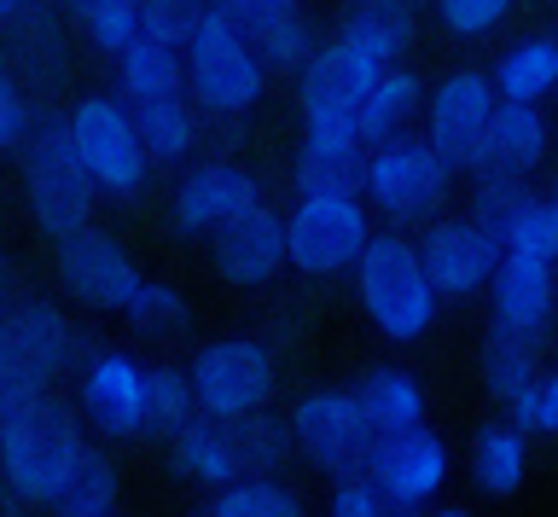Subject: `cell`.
<instances>
[{"label": "cell", "mask_w": 558, "mask_h": 517, "mask_svg": "<svg viewBox=\"0 0 558 517\" xmlns=\"http://www.w3.org/2000/svg\"><path fill=\"white\" fill-rule=\"evenodd\" d=\"M355 291H361L366 320L396 343H418L436 325V308H442V291L430 285L418 245L401 233L366 238V250L355 256Z\"/></svg>", "instance_id": "obj_1"}, {"label": "cell", "mask_w": 558, "mask_h": 517, "mask_svg": "<svg viewBox=\"0 0 558 517\" xmlns=\"http://www.w3.org/2000/svg\"><path fill=\"white\" fill-rule=\"evenodd\" d=\"M186 88L216 116H244L262 99V88H268V64H262L251 29L221 0H209L186 41Z\"/></svg>", "instance_id": "obj_2"}, {"label": "cell", "mask_w": 558, "mask_h": 517, "mask_svg": "<svg viewBox=\"0 0 558 517\" xmlns=\"http://www.w3.org/2000/svg\"><path fill=\"white\" fill-rule=\"evenodd\" d=\"M24 193H29L35 227H41L52 245L94 221L99 181H94V169L82 163L76 140H70V123H59V116L29 123V134H24Z\"/></svg>", "instance_id": "obj_3"}, {"label": "cell", "mask_w": 558, "mask_h": 517, "mask_svg": "<svg viewBox=\"0 0 558 517\" xmlns=\"http://www.w3.org/2000/svg\"><path fill=\"white\" fill-rule=\"evenodd\" d=\"M453 186V163L430 146V134H390V140L366 146V186L361 198H373V210L396 227L430 221L442 210Z\"/></svg>", "instance_id": "obj_4"}, {"label": "cell", "mask_w": 558, "mask_h": 517, "mask_svg": "<svg viewBox=\"0 0 558 517\" xmlns=\"http://www.w3.org/2000/svg\"><path fill=\"white\" fill-rule=\"evenodd\" d=\"M366 238H373V216L361 193H303L286 216V262L308 280H331L355 268Z\"/></svg>", "instance_id": "obj_5"}, {"label": "cell", "mask_w": 558, "mask_h": 517, "mask_svg": "<svg viewBox=\"0 0 558 517\" xmlns=\"http://www.w3.org/2000/svg\"><path fill=\"white\" fill-rule=\"evenodd\" d=\"M70 123V140H76L82 163L94 169L99 193H111L122 204H134L146 193V175H151V158L140 146V128H134V106L129 99H111V94H87L76 99V111L64 116Z\"/></svg>", "instance_id": "obj_6"}, {"label": "cell", "mask_w": 558, "mask_h": 517, "mask_svg": "<svg viewBox=\"0 0 558 517\" xmlns=\"http://www.w3.org/2000/svg\"><path fill=\"white\" fill-rule=\"evenodd\" d=\"M82 454H87L82 424L59 402H41L24 424H12L0 436V477L17 500H52Z\"/></svg>", "instance_id": "obj_7"}, {"label": "cell", "mask_w": 558, "mask_h": 517, "mask_svg": "<svg viewBox=\"0 0 558 517\" xmlns=\"http://www.w3.org/2000/svg\"><path fill=\"white\" fill-rule=\"evenodd\" d=\"M384 64L373 53H361L355 41L331 36L326 47H314L308 64L296 71V106H303L308 134H361V99L373 88V76Z\"/></svg>", "instance_id": "obj_8"}, {"label": "cell", "mask_w": 558, "mask_h": 517, "mask_svg": "<svg viewBox=\"0 0 558 517\" xmlns=\"http://www.w3.org/2000/svg\"><path fill=\"white\" fill-rule=\"evenodd\" d=\"M274 349L256 337H216L192 360V395L209 419H244L274 395Z\"/></svg>", "instance_id": "obj_9"}, {"label": "cell", "mask_w": 558, "mask_h": 517, "mask_svg": "<svg viewBox=\"0 0 558 517\" xmlns=\"http://www.w3.org/2000/svg\"><path fill=\"white\" fill-rule=\"evenodd\" d=\"M495 106H500V88H495V76H483V71H453V76H442L436 94H425V134L453 163V175L488 163Z\"/></svg>", "instance_id": "obj_10"}, {"label": "cell", "mask_w": 558, "mask_h": 517, "mask_svg": "<svg viewBox=\"0 0 558 517\" xmlns=\"http://www.w3.org/2000/svg\"><path fill=\"white\" fill-rule=\"evenodd\" d=\"M291 436L320 471L349 477V471H366L378 430L366 424L355 390H308L303 402L291 407Z\"/></svg>", "instance_id": "obj_11"}, {"label": "cell", "mask_w": 558, "mask_h": 517, "mask_svg": "<svg viewBox=\"0 0 558 517\" xmlns=\"http://www.w3.org/2000/svg\"><path fill=\"white\" fill-rule=\"evenodd\" d=\"M418 262H425L430 285L442 291V303H471L477 291H488L500 268V238L483 227L477 216H442L430 221L418 238Z\"/></svg>", "instance_id": "obj_12"}, {"label": "cell", "mask_w": 558, "mask_h": 517, "mask_svg": "<svg viewBox=\"0 0 558 517\" xmlns=\"http://www.w3.org/2000/svg\"><path fill=\"white\" fill-rule=\"evenodd\" d=\"M366 471H373V482L384 489V500H390V512H425L448 482V447L425 419H418L408 430L378 436Z\"/></svg>", "instance_id": "obj_13"}, {"label": "cell", "mask_w": 558, "mask_h": 517, "mask_svg": "<svg viewBox=\"0 0 558 517\" xmlns=\"http://www.w3.org/2000/svg\"><path fill=\"white\" fill-rule=\"evenodd\" d=\"M59 280L76 303L105 308V315H122L129 297H134V285L146 280V273L129 262V250H122L111 233H99L94 221H87V227H76L70 238H59Z\"/></svg>", "instance_id": "obj_14"}, {"label": "cell", "mask_w": 558, "mask_h": 517, "mask_svg": "<svg viewBox=\"0 0 558 517\" xmlns=\"http://www.w3.org/2000/svg\"><path fill=\"white\" fill-rule=\"evenodd\" d=\"M76 395H82V419L94 424L99 436L129 442L146 430V367H134L129 355L111 349V355L82 360Z\"/></svg>", "instance_id": "obj_15"}, {"label": "cell", "mask_w": 558, "mask_h": 517, "mask_svg": "<svg viewBox=\"0 0 558 517\" xmlns=\"http://www.w3.org/2000/svg\"><path fill=\"white\" fill-rule=\"evenodd\" d=\"M209 262L227 285H268L286 262V221L268 204H251L244 216H233L227 227L209 233Z\"/></svg>", "instance_id": "obj_16"}, {"label": "cell", "mask_w": 558, "mask_h": 517, "mask_svg": "<svg viewBox=\"0 0 558 517\" xmlns=\"http://www.w3.org/2000/svg\"><path fill=\"white\" fill-rule=\"evenodd\" d=\"M251 204H262V186L251 169L239 163H198L186 169L181 186H174V227L192 233V238H209L216 227H227L233 216H244Z\"/></svg>", "instance_id": "obj_17"}, {"label": "cell", "mask_w": 558, "mask_h": 517, "mask_svg": "<svg viewBox=\"0 0 558 517\" xmlns=\"http://www.w3.org/2000/svg\"><path fill=\"white\" fill-rule=\"evenodd\" d=\"M488 308H495V325H506V332L541 337L558 315V262L500 250V268L488 280Z\"/></svg>", "instance_id": "obj_18"}, {"label": "cell", "mask_w": 558, "mask_h": 517, "mask_svg": "<svg viewBox=\"0 0 558 517\" xmlns=\"http://www.w3.org/2000/svg\"><path fill=\"white\" fill-rule=\"evenodd\" d=\"M0 355L17 360V367H29V372H41L52 384V378L82 355V337H76V325H70V315H59L52 303H17L12 315L0 320Z\"/></svg>", "instance_id": "obj_19"}, {"label": "cell", "mask_w": 558, "mask_h": 517, "mask_svg": "<svg viewBox=\"0 0 558 517\" xmlns=\"http://www.w3.org/2000/svg\"><path fill=\"white\" fill-rule=\"evenodd\" d=\"M174 471L186 482H204V489H227L233 477H244V459L233 447V424L209 419V413H192V419L169 436Z\"/></svg>", "instance_id": "obj_20"}, {"label": "cell", "mask_w": 558, "mask_h": 517, "mask_svg": "<svg viewBox=\"0 0 558 517\" xmlns=\"http://www.w3.org/2000/svg\"><path fill=\"white\" fill-rule=\"evenodd\" d=\"M553 151V123L541 99H500L495 106V134H488V163L512 169V175H535Z\"/></svg>", "instance_id": "obj_21"}, {"label": "cell", "mask_w": 558, "mask_h": 517, "mask_svg": "<svg viewBox=\"0 0 558 517\" xmlns=\"http://www.w3.org/2000/svg\"><path fill=\"white\" fill-rule=\"evenodd\" d=\"M366 140L361 134H303L296 151V193H361Z\"/></svg>", "instance_id": "obj_22"}, {"label": "cell", "mask_w": 558, "mask_h": 517, "mask_svg": "<svg viewBox=\"0 0 558 517\" xmlns=\"http://www.w3.org/2000/svg\"><path fill=\"white\" fill-rule=\"evenodd\" d=\"M483 384H488V395H495L506 413H518L535 395V384H541V337L495 325L488 343H483Z\"/></svg>", "instance_id": "obj_23"}, {"label": "cell", "mask_w": 558, "mask_h": 517, "mask_svg": "<svg viewBox=\"0 0 558 517\" xmlns=\"http://www.w3.org/2000/svg\"><path fill=\"white\" fill-rule=\"evenodd\" d=\"M418 24V0H349L343 12V41H355L361 53H373L378 64H396L413 41Z\"/></svg>", "instance_id": "obj_24"}, {"label": "cell", "mask_w": 558, "mask_h": 517, "mask_svg": "<svg viewBox=\"0 0 558 517\" xmlns=\"http://www.w3.org/2000/svg\"><path fill=\"white\" fill-rule=\"evenodd\" d=\"M117 88L129 106H140V99H163V94H186V59L181 47L157 41V36H140L117 53Z\"/></svg>", "instance_id": "obj_25"}, {"label": "cell", "mask_w": 558, "mask_h": 517, "mask_svg": "<svg viewBox=\"0 0 558 517\" xmlns=\"http://www.w3.org/2000/svg\"><path fill=\"white\" fill-rule=\"evenodd\" d=\"M418 111H425L418 76L401 71V64H384L373 76V88H366V99H361V140L378 146V140H390V134H408L418 123Z\"/></svg>", "instance_id": "obj_26"}, {"label": "cell", "mask_w": 558, "mask_h": 517, "mask_svg": "<svg viewBox=\"0 0 558 517\" xmlns=\"http://www.w3.org/2000/svg\"><path fill=\"white\" fill-rule=\"evenodd\" d=\"M355 402L366 413V424L378 430V436H390V430H408L425 419V390H418L413 372L401 367H366L355 378Z\"/></svg>", "instance_id": "obj_27"}, {"label": "cell", "mask_w": 558, "mask_h": 517, "mask_svg": "<svg viewBox=\"0 0 558 517\" xmlns=\"http://www.w3.org/2000/svg\"><path fill=\"white\" fill-rule=\"evenodd\" d=\"M471 477H477L483 494L512 500L523 489V477H530V430H518V424L477 430V442H471Z\"/></svg>", "instance_id": "obj_28"}, {"label": "cell", "mask_w": 558, "mask_h": 517, "mask_svg": "<svg viewBox=\"0 0 558 517\" xmlns=\"http://www.w3.org/2000/svg\"><path fill=\"white\" fill-rule=\"evenodd\" d=\"M134 128H140V146H146L151 163H181L192 146H198V116L181 94H163V99H140L134 106Z\"/></svg>", "instance_id": "obj_29"}, {"label": "cell", "mask_w": 558, "mask_h": 517, "mask_svg": "<svg viewBox=\"0 0 558 517\" xmlns=\"http://www.w3.org/2000/svg\"><path fill=\"white\" fill-rule=\"evenodd\" d=\"M244 29H251V41H256V53H262V64H268V71H303L308 53L320 47V41H314V29H308V19L296 12V0H291V7H262V12H251V19H244Z\"/></svg>", "instance_id": "obj_30"}, {"label": "cell", "mask_w": 558, "mask_h": 517, "mask_svg": "<svg viewBox=\"0 0 558 517\" xmlns=\"http://www.w3.org/2000/svg\"><path fill=\"white\" fill-rule=\"evenodd\" d=\"M500 99H547L558 88V36H523L495 64Z\"/></svg>", "instance_id": "obj_31"}, {"label": "cell", "mask_w": 558, "mask_h": 517, "mask_svg": "<svg viewBox=\"0 0 558 517\" xmlns=\"http://www.w3.org/2000/svg\"><path fill=\"white\" fill-rule=\"evenodd\" d=\"M209 512L216 517H303V494H291L279 477L244 471V477L227 482V489H216Z\"/></svg>", "instance_id": "obj_32"}, {"label": "cell", "mask_w": 558, "mask_h": 517, "mask_svg": "<svg viewBox=\"0 0 558 517\" xmlns=\"http://www.w3.org/2000/svg\"><path fill=\"white\" fill-rule=\"evenodd\" d=\"M233 424V447H239V459H244V471H256V477H274L279 465L291 459V419H274V413H244V419H227Z\"/></svg>", "instance_id": "obj_33"}, {"label": "cell", "mask_w": 558, "mask_h": 517, "mask_svg": "<svg viewBox=\"0 0 558 517\" xmlns=\"http://www.w3.org/2000/svg\"><path fill=\"white\" fill-rule=\"evenodd\" d=\"M117 494H122V482H117V465L105 459V454H87L76 459V471L64 477V489L52 494V506L59 512H70V517H105L117 506Z\"/></svg>", "instance_id": "obj_34"}, {"label": "cell", "mask_w": 558, "mask_h": 517, "mask_svg": "<svg viewBox=\"0 0 558 517\" xmlns=\"http://www.w3.org/2000/svg\"><path fill=\"white\" fill-rule=\"evenodd\" d=\"M471 216L483 221L488 233H506V221H512L523 204H530L535 193H530V175H512V169H495V163H483V169H471Z\"/></svg>", "instance_id": "obj_35"}, {"label": "cell", "mask_w": 558, "mask_h": 517, "mask_svg": "<svg viewBox=\"0 0 558 517\" xmlns=\"http://www.w3.org/2000/svg\"><path fill=\"white\" fill-rule=\"evenodd\" d=\"M192 413H198L192 372H181V367H146V430H151V436H174Z\"/></svg>", "instance_id": "obj_36"}, {"label": "cell", "mask_w": 558, "mask_h": 517, "mask_svg": "<svg viewBox=\"0 0 558 517\" xmlns=\"http://www.w3.org/2000/svg\"><path fill=\"white\" fill-rule=\"evenodd\" d=\"M70 12L99 53H122L140 36V0H70Z\"/></svg>", "instance_id": "obj_37"}, {"label": "cell", "mask_w": 558, "mask_h": 517, "mask_svg": "<svg viewBox=\"0 0 558 517\" xmlns=\"http://www.w3.org/2000/svg\"><path fill=\"white\" fill-rule=\"evenodd\" d=\"M122 320H129L134 332L163 337V332H181V325L192 320V303H186L174 285H163V280H140L134 297H129V308H122Z\"/></svg>", "instance_id": "obj_38"}, {"label": "cell", "mask_w": 558, "mask_h": 517, "mask_svg": "<svg viewBox=\"0 0 558 517\" xmlns=\"http://www.w3.org/2000/svg\"><path fill=\"white\" fill-rule=\"evenodd\" d=\"M500 250H518V256H541V262H558V210H553V198H530V204H523V210L506 221Z\"/></svg>", "instance_id": "obj_39"}, {"label": "cell", "mask_w": 558, "mask_h": 517, "mask_svg": "<svg viewBox=\"0 0 558 517\" xmlns=\"http://www.w3.org/2000/svg\"><path fill=\"white\" fill-rule=\"evenodd\" d=\"M512 7L518 0H436V19H442L448 36L483 41V36H495V29L512 19Z\"/></svg>", "instance_id": "obj_40"}, {"label": "cell", "mask_w": 558, "mask_h": 517, "mask_svg": "<svg viewBox=\"0 0 558 517\" xmlns=\"http://www.w3.org/2000/svg\"><path fill=\"white\" fill-rule=\"evenodd\" d=\"M41 402H47V378L0 355V436H7L12 424H24Z\"/></svg>", "instance_id": "obj_41"}, {"label": "cell", "mask_w": 558, "mask_h": 517, "mask_svg": "<svg viewBox=\"0 0 558 517\" xmlns=\"http://www.w3.org/2000/svg\"><path fill=\"white\" fill-rule=\"evenodd\" d=\"M204 7H209V0H140V29L186 53V41H192V29H198Z\"/></svg>", "instance_id": "obj_42"}, {"label": "cell", "mask_w": 558, "mask_h": 517, "mask_svg": "<svg viewBox=\"0 0 558 517\" xmlns=\"http://www.w3.org/2000/svg\"><path fill=\"white\" fill-rule=\"evenodd\" d=\"M331 512L338 517H384L390 500H384V489L373 482V471H349V477H338V489H331Z\"/></svg>", "instance_id": "obj_43"}, {"label": "cell", "mask_w": 558, "mask_h": 517, "mask_svg": "<svg viewBox=\"0 0 558 517\" xmlns=\"http://www.w3.org/2000/svg\"><path fill=\"white\" fill-rule=\"evenodd\" d=\"M24 134H29V99H24V88H17L12 64L0 59V158L24 146Z\"/></svg>", "instance_id": "obj_44"}, {"label": "cell", "mask_w": 558, "mask_h": 517, "mask_svg": "<svg viewBox=\"0 0 558 517\" xmlns=\"http://www.w3.org/2000/svg\"><path fill=\"white\" fill-rule=\"evenodd\" d=\"M17 47H24V59L35 64V71H59V29H52V19H41V12H17Z\"/></svg>", "instance_id": "obj_45"}, {"label": "cell", "mask_w": 558, "mask_h": 517, "mask_svg": "<svg viewBox=\"0 0 558 517\" xmlns=\"http://www.w3.org/2000/svg\"><path fill=\"white\" fill-rule=\"evenodd\" d=\"M512 424H518V430H535V436H558V367L541 372L535 395L512 413Z\"/></svg>", "instance_id": "obj_46"}, {"label": "cell", "mask_w": 558, "mask_h": 517, "mask_svg": "<svg viewBox=\"0 0 558 517\" xmlns=\"http://www.w3.org/2000/svg\"><path fill=\"white\" fill-rule=\"evenodd\" d=\"M233 19H251V12H262V7H291V0H221Z\"/></svg>", "instance_id": "obj_47"}, {"label": "cell", "mask_w": 558, "mask_h": 517, "mask_svg": "<svg viewBox=\"0 0 558 517\" xmlns=\"http://www.w3.org/2000/svg\"><path fill=\"white\" fill-rule=\"evenodd\" d=\"M29 7V0H0V24H12L17 19V12H24Z\"/></svg>", "instance_id": "obj_48"}, {"label": "cell", "mask_w": 558, "mask_h": 517, "mask_svg": "<svg viewBox=\"0 0 558 517\" xmlns=\"http://www.w3.org/2000/svg\"><path fill=\"white\" fill-rule=\"evenodd\" d=\"M7 280H12V268H7V250H0V297H7Z\"/></svg>", "instance_id": "obj_49"}, {"label": "cell", "mask_w": 558, "mask_h": 517, "mask_svg": "<svg viewBox=\"0 0 558 517\" xmlns=\"http://www.w3.org/2000/svg\"><path fill=\"white\" fill-rule=\"evenodd\" d=\"M553 210H558V193H553Z\"/></svg>", "instance_id": "obj_50"}, {"label": "cell", "mask_w": 558, "mask_h": 517, "mask_svg": "<svg viewBox=\"0 0 558 517\" xmlns=\"http://www.w3.org/2000/svg\"><path fill=\"white\" fill-rule=\"evenodd\" d=\"M553 7H558V0H553Z\"/></svg>", "instance_id": "obj_51"}]
</instances>
